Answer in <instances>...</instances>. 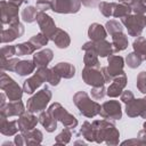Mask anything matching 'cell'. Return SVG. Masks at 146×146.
I'll list each match as a JSON object with an SVG mask.
<instances>
[{"label": "cell", "mask_w": 146, "mask_h": 146, "mask_svg": "<svg viewBox=\"0 0 146 146\" xmlns=\"http://www.w3.org/2000/svg\"><path fill=\"white\" fill-rule=\"evenodd\" d=\"M113 35V47H114V52L115 51H120L127 48L128 46V39L127 36L122 33V32H116Z\"/></svg>", "instance_id": "44dd1931"}, {"label": "cell", "mask_w": 146, "mask_h": 146, "mask_svg": "<svg viewBox=\"0 0 146 146\" xmlns=\"http://www.w3.org/2000/svg\"><path fill=\"white\" fill-rule=\"evenodd\" d=\"M2 89L7 90V95L9 97L10 100H18L22 97V90L21 88L15 83V81L10 78H8V84H2L1 86Z\"/></svg>", "instance_id": "9a60e30c"}, {"label": "cell", "mask_w": 146, "mask_h": 146, "mask_svg": "<svg viewBox=\"0 0 146 146\" xmlns=\"http://www.w3.org/2000/svg\"><path fill=\"white\" fill-rule=\"evenodd\" d=\"M30 41H31V42L35 46V48L38 49V48H41L42 46L47 44V42H48V36H46L43 33H40V34H36V35H34L33 38H31Z\"/></svg>", "instance_id": "f546056e"}, {"label": "cell", "mask_w": 146, "mask_h": 146, "mask_svg": "<svg viewBox=\"0 0 146 146\" xmlns=\"http://www.w3.org/2000/svg\"><path fill=\"white\" fill-rule=\"evenodd\" d=\"M17 122H18L19 129L23 132H26L34 128V125L36 124V119L31 114H25V115H22Z\"/></svg>", "instance_id": "d6986e66"}, {"label": "cell", "mask_w": 146, "mask_h": 146, "mask_svg": "<svg viewBox=\"0 0 146 146\" xmlns=\"http://www.w3.org/2000/svg\"><path fill=\"white\" fill-rule=\"evenodd\" d=\"M84 63L88 67H96L99 68V62L97 59V54L92 50H87V54L84 56Z\"/></svg>", "instance_id": "484cf974"}, {"label": "cell", "mask_w": 146, "mask_h": 146, "mask_svg": "<svg viewBox=\"0 0 146 146\" xmlns=\"http://www.w3.org/2000/svg\"><path fill=\"white\" fill-rule=\"evenodd\" d=\"M74 103L79 107L80 112L88 117L95 116L96 114L100 113V110H102L100 105L90 100L88 95L83 91H80L74 96Z\"/></svg>", "instance_id": "6da1fadb"}, {"label": "cell", "mask_w": 146, "mask_h": 146, "mask_svg": "<svg viewBox=\"0 0 146 146\" xmlns=\"http://www.w3.org/2000/svg\"><path fill=\"white\" fill-rule=\"evenodd\" d=\"M133 49L141 59H146V39L139 36L137 40H135Z\"/></svg>", "instance_id": "cb8c5ba5"}, {"label": "cell", "mask_w": 146, "mask_h": 146, "mask_svg": "<svg viewBox=\"0 0 146 146\" xmlns=\"http://www.w3.org/2000/svg\"><path fill=\"white\" fill-rule=\"evenodd\" d=\"M7 108L9 111L7 113H2V114H6V115H17V114H22L24 112L23 104L19 100H16L14 103H9L7 105Z\"/></svg>", "instance_id": "4316f807"}, {"label": "cell", "mask_w": 146, "mask_h": 146, "mask_svg": "<svg viewBox=\"0 0 146 146\" xmlns=\"http://www.w3.org/2000/svg\"><path fill=\"white\" fill-rule=\"evenodd\" d=\"M50 39L54 40V42L59 48H66L70 44V38H68L67 33L64 32V31H62V30H59V29L56 30V32L54 33V35Z\"/></svg>", "instance_id": "ffe728a7"}, {"label": "cell", "mask_w": 146, "mask_h": 146, "mask_svg": "<svg viewBox=\"0 0 146 146\" xmlns=\"http://www.w3.org/2000/svg\"><path fill=\"white\" fill-rule=\"evenodd\" d=\"M125 82H127V78H125V74H124V73L117 75V76L113 80V83L108 87V89H107V95L111 96V97H116V96H119V95L121 94L122 89L124 88Z\"/></svg>", "instance_id": "4fadbf2b"}, {"label": "cell", "mask_w": 146, "mask_h": 146, "mask_svg": "<svg viewBox=\"0 0 146 146\" xmlns=\"http://www.w3.org/2000/svg\"><path fill=\"white\" fill-rule=\"evenodd\" d=\"M17 123V121H13V122H9L8 123V127L9 128H14V125ZM1 131H2V133H5V135H13L15 131H17L16 129H11V130H9V131H6L5 130V125L3 127H1Z\"/></svg>", "instance_id": "74e56055"}, {"label": "cell", "mask_w": 146, "mask_h": 146, "mask_svg": "<svg viewBox=\"0 0 146 146\" xmlns=\"http://www.w3.org/2000/svg\"><path fill=\"white\" fill-rule=\"evenodd\" d=\"M36 16H38V13H36V9L32 6H29L26 7L23 13H22V17L25 22H29V23H32L33 21L36 19Z\"/></svg>", "instance_id": "83f0119b"}, {"label": "cell", "mask_w": 146, "mask_h": 146, "mask_svg": "<svg viewBox=\"0 0 146 146\" xmlns=\"http://www.w3.org/2000/svg\"><path fill=\"white\" fill-rule=\"evenodd\" d=\"M100 11L105 15V16H111L113 15V8H114V3H108V2H102L99 5Z\"/></svg>", "instance_id": "d6a6232c"}, {"label": "cell", "mask_w": 146, "mask_h": 146, "mask_svg": "<svg viewBox=\"0 0 146 146\" xmlns=\"http://www.w3.org/2000/svg\"><path fill=\"white\" fill-rule=\"evenodd\" d=\"M100 115L105 119H121V105L115 100L104 103Z\"/></svg>", "instance_id": "30bf717a"}, {"label": "cell", "mask_w": 146, "mask_h": 146, "mask_svg": "<svg viewBox=\"0 0 146 146\" xmlns=\"http://www.w3.org/2000/svg\"><path fill=\"white\" fill-rule=\"evenodd\" d=\"M127 114L129 116L141 115L146 119V97L143 99H132L127 104Z\"/></svg>", "instance_id": "8fae6325"}, {"label": "cell", "mask_w": 146, "mask_h": 146, "mask_svg": "<svg viewBox=\"0 0 146 146\" xmlns=\"http://www.w3.org/2000/svg\"><path fill=\"white\" fill-rule=\"evenodd\" d=\"M122 23L127 26L128 29V33L130 35L133 36H138L143 29L146 26V17L138 14V15H133V16H124L122 17Z\"/></svg>", "instance_id": "7a4b0ae2"}, {"label": "cell", "mask_w": 146, "mask_h": 146, "mask_svg": "<svg viewBox=\"0 0 146 146\" xmlns=\"http://www.w3.org/2000/svg\"><path fill=\"white\" fill-rule=\"evenodd\" d=\"M35 46L29 41V42H24V43H21V44H17L16 46V52L18 56H23V55H27V54H31L34 51Z\"/></svg>", "instance_id": "d4e9b609"}, {"label": "cell", "mask_w": 146, "mask_h": 146, "mask_svg": "<svg viewBox=\"0 0 146 146\" xmlns=\"http://www.w3.org/2000/svg\"><path fill=\"white\" fill-rule=\"evenodd\" d=\"M82 78L87 84H90L94 87H100L104 84V82H106L103 73H100L98 70H95L94 67L90 68L88 66H86V68L83 70Z\"/></svg>", "instance_id": "52a82bcc"}, {"label": "cell", "mask_w": 146, "mask_h": 146, "mask_svg": "<svg viewBox=\"0 0 146 146\" xmlns=\"http://www.w3.org/2000/svg\"><path fill=\"white\" fill-rule=\"evenodd\" d=\"M47 112H48L55 120L62 121L63 124H65L67 128H73V127H75V125L78 124L76 119H75L73 115H71L70 113H67L66 110L63 108L58 103L52 104V105L49 107V110H48Z\"/></svg>", "instance_id": "277c9868"}, {"label": "cell", "mask_w": 146, "mask_h": 146, "mask_svg": "<svg viewBox=\"0 0 146 146\" xmlns=\"http://www.w3.org/2000/svg\"><path fill=\"white\" fill-rule=\"evenodd\" d=\"M141 2H144V3H146V0H140Z\"/></svg>", "instance_id": "60d3db41"}, {"label": "cell", "mask_w": 146, "mask_h": 146, "mask_svg": "<svg viewBox=\"0 0 146 146\" xmlns=\"http://www.w3.org/2000/svg\"><path fill=\"white\" fill-rule=\"evenodd\" d=\"M119 1H122V2H129V5H132V3L136 2L137 0H119Z\"/></svg>", "instance_id": "ab89813d"}, {"label": "cell", "mask_w": 146, "mask_h": 146, "mask_svg": "<svg viewBox=\"0 0 146 146\" xmlns=\"http://www.w3.org/2000/svg\"><path fill=\"white\" fill-rule=\"evenodd\" d=\"M108 67L107 68V72L110 73V75L113 78V76H117L120 74L123 73L122 71V67H123V58L120 57V56H110L108 57Z\"/></svg>", "instance_id": "7c38bea8"}, {"label": "cell", "mask_w": 146, "mask_h": 146, "mask_svg": "<svg viewBox=\"0 0 146 146\" xmlns=\"http://www.w3.org/2000/svg\"><path fill=\"white\" fill-rule=\"evenodd\" d=\"M80 8V0H52L51 9L56 13H76Z\"/></svg>", "instance_id": "8992f818"}, {"label": "cell", "mask_w": 146, "mask_h": 146, "mask_svg": "<svg viewBox=\"0 0 146 146\" xmlns=\"http://www.w3.org/2000/svg\"><path fill=\"white\" fill-rule=\"evenodd\" d=\"M13 26L9 27V30H3L2 32V42H7V41H13L14 39H16L17 36H21L24 32L23 25L19 24L18 22L15 24H11Z\"/></svg>", "instance_id": "5bb4252c"}, {"label": "cell", "mask_w": 146, "mask_h": 146, "mask_svg": "<svg viewBox=\"0 0 146 146\" xmlns=\"http://www.w3.org/2000/svg\"><path fill=\"white\" fill-rule=\"evenodd\" d=\"M138 89L143 92L146 94V72H141L138 75V82H137Z\"/></svg>", "instance_id": "836d02e7"}, {"label": "cell", "mask_w": 146, "mask_h": 146, "mask_svg": "<svg viewBox=\"0 0 146 146\" xmlns=\"http://www.w3.org/2000/svg\"><path fill=\"white\" fill-rule=\"evenodd\" d=\"M35 66L36 65L33 64V62H31V60H23V62H18L15 71L19 75H27V74H30V73L33 72V70H34Z\"/></svg>", "instance_id": "7402d4cb"}, {"label": "cell", "mask_w": 146, "mask_h": 146, "mask_svg": "<svg viewBox=\"0 0 146 146\" xmlns=\"http://www.w3.org/2000/svg\"><path fill=\"white\" fill-rule=\"evenodd\" d=\"M131 8L132 10H135L137 14H143L146 11V6L144 5V2H141L140 0H137L136 2H133L131 5Z\"/></svg>", "instance_id": "e575fe53"}, {"label": "cell", "mask_w": 146, "mask_h": 146, "mask_svg": "<svg viewBox=\"0 0 146 146\" xmlns=\"http://www.w3.org/2000/svg\"><path fill=\"white\" fill-rule=\"evenodd\" d=\"M52 58V51L50 49H44L41 52L34 55V64L39 67H44Z\"/></svg>", "instance_id": "ac0fdd59"}, {"label": "cell", "mask_w": 146, "mask_h": 146, "mask_svg": "<svg viewBox=\"0 0 146 146\" xmlns=\"http://www.w3.org/2000/svg\"><path fill=\"white\" fill-rule=\"evenodd\" d=\"M36 21H38V23H39V25L41 27L42 33L46 36L51 38L54 35V33L56 32V30H57V27H56L55 23L52 22L51 17L48 16V15H46L43 11H40V13H38Z\"/></svg>", "instance_id": "9c48e42d"}, {"label": "cell", "mask_w": 146, "mask_h": 146, "mask_svg": "<svg viewBox=\"0 0 146 146\" xmlns=\"http://www.w3.org/2000/svg\"><path fill=\"white\" fill-rule=\"evenodd\" d=\"M83 50H92L97 54V56L100 57H105L107 55H112L114 52V49H112V44L100 40V41H92V42H87L84 43V46L82 47Z\"/></svg>", "instance_id": "5b68a950"}, {"label": "cell", "mask_w": 146, "mask_h": 146, "mask_svg": "<svg viewBox=\"0 0 146 146\" xmlns=\"http://www.w3.org/2000/svg\"><path fill=\"white\" fill-rule=\"evenodd\" d=\"M104 87L103 86H100V87H97V88H95L92 91H91V95H92V97L95 98V99H99V98H103V96L105 95V92H104Z\"/></svg>", "instance_id": "d590c367"}, {"label": "cell", "mask_w": 146, "mask_h": 146, "mask_svg": "<svg viewBox=\"0 0 146 146\" xmlns=\"http://www.w3.org/2000/svg\"><path fill=\"white\" fill-rule=\"evenodd\" d=\"M88 35L92 41H100L104 40L106 36V32L104 30V27L97 23L90 25L89 31H88Z\"/></svg>", "instance_id": "e0dca14e"}, {"label": "cell", "mask_w": 146, "mask_h": 146, "mask_svg": "<svg viewBox=\"0 0 146 146\" xmlns=\"http://www.w3.org/2000/svg\"><path fill=\"white\" fill-rule=\"evenodd\" d=\"M121 99L125 103V104H128V103H130L132 99H135L133 98V95H132V92L130 91V90H127V91H124L123 94H122V96H121Z\"/></svg>", "instance_id": "8d00e7d4"}, {"label": "cell", "mask_w": 146, "mask_h": 146, "mask_svg": "<svg viewBox=\"0 0 146 146\" xmlns=\"http://www.w3.org/2000/svg\"><path fill=\"white\" fill-rule=\"evenodd\" d=\"M141 60H143V59H141L136 52H132V54L128 55V57H127V63H128V65H129L130 67H132V68L138 67V66L140 65Z\"/></svg>", "instance_id": "4dcf8cb0"}, {"label": "cell", "mask_w": 146, "mask_h": 146, "mask_svg": "<svg viewBox=\"0 0 146 146\" xmlns=\"http://www.w3.org/2000/svg\"><path fill=\"white\" fill-rule=\"evenodd\" d=\"M23 1H24V0H9V2H11V3H14V5H17V6H19Z\"/></svg>", "instance_id": "f35d334b"}, {"label": "cell", "mask_w": 146, "mask_h": 146, "mask_svg": "<svg viewBox=\"0 0 146 146\" xmlns=\"http://www.w3.org/2000/svg\"><path fill=\"white\" fill-rule=\"evenodd\" d=\"M144 128H145V130H146V122L144 123Z\"/></svg>", "instance_id": "b9f144b4"}, {"label": "cell", "mask_w": 146, "mask_h": 146, "mask_svg": "<svg viewBox=\"0 0 146 146\" xmlns=\"http://www.w3.org/2000/svg\"><path fill=\"white\" fill-rule=\"evenodd\" d=\"M55 72L58 73V75L62 78H66V79H70L72 76H74V72H75V68L73 65H71L70 63H59L57 64L54 68H52Z\"/></svg>", "instance_id": "2e32d148"}, {"label": "cell", "mask_w": 146, "mask_h": 146, "mask_svg": "<svg viewBox=\"0 0 146 146\" xmlns=\"http://www.w3.org/2000/svg\"><path fill=\"white\" fill-rule=\"evenodd\" d=\"M39 119H40V122L42 123V125L46 127V129H47L49 132H51V131H54V130L56 129V120H55L48 112L42 113Z\"/></svg>", "instance_id": "603a6c76"}, {"label": "cell", "mask_w": 146, "mask_h": 146, "mask_svg": "<svg viewBox=\"0 0 146 146\" xmlns=\"http://www.w3.org/2000/svg\"><path fill=\"white\" fill-rule=\"evenodd\" d=\"M114 8L115 9H113L114 10L113 11V16H115V17H124V16L129 15V13L132 9L128 5H116V3L114 5Z\"/></svg>", "instance_id": "f1b7e54d"}, {"label": "cell", "mask_w": 146, "mask_h": 146, "mask_svg": "<svg viewBox=\"0 0 146 146\" xmlns=\"http://www.w3.org/2000/svg\"><path fill=\"white\" fill-rule=\"evenodd\" d=\"M46 72H47V68L40 67L38 70V72L35 73V75H33L32 78H30L29 80H26L24 82V86H23L24 91L26 94H32L46 80Z\"/></svg>", "instance_id": "ba28073f"}, {"label": "cell", "mask_w": 146, "mask_h": 146, "mask_svg": "<svg viewBox=\"0 0 146 146\" xmlns=\"http://www.w3.org/2000/svg\"><path fill=\"white\" fill-rule=\"evenodd\" d=\"M106 27H107V31L111 34H114L116 32H122V26L116 21H110V22H107L106 23Z\"/></svg>", "instance_id": "1f68e13d"}, {"label": "cell", "mask_w": 146, "mask_h": 146, "mask_svg": "<svg viewBox=\"0 0 146 146\" xmlns=\"http://www.w3.org/2000/svg\"><path fill=\"white\" fill-rule=\"evenodd\" d=\"M50 98H51V92L48 87H44L35 96H33L32 98L29 99L27 110L30 112H39L46 107V105L49 103Z\"/></svg>", "instance_id": "3957f363"}]
</instances>
